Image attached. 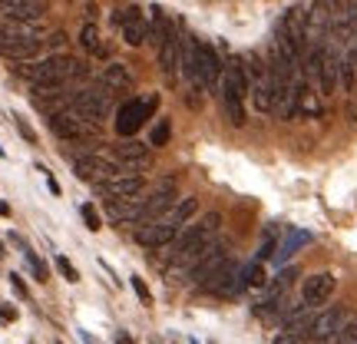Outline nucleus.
<instances>
[{
  "mask_svg": "<svg viewBox=\"0 0 357 344\" xmlns=\"http://www.w3.org/2000/svg\"><path fill=\"white\" fill-rule=\"evenodd\" d=\"M218 225H222V216L218 212H208V216L199 222V225H185V229L176 235V242H172V252H169V258H172V265H192V258L202 252L205 245L215 239Z\"/></svg>",
  "mask_w": 357,
  "mask_h": 344,
  "instance_id": "1",
  "label": "nucleus"
},
{
  "mask_svg": "<svg viewBox=\"0 0 357 344\" xmlns=\"http://www.w3.org/2000/svg\"><path fill=\"white\" fill-rule=\"evenodd\" d=\"M222 103H225V113H229L231 126H242L245 123V93H248V70L245 60H229L222 70Z\"/></svg>",
  "mask_w": 357,
  "mask_h": 344,
  "instance_id": "2",
  "label": "nucleus"
},
{
  "mask_svg": "<svg viewBox=\"0 0 357 344\" xmlns=\"http://www.w3.org/2000/svg\"><path fill=\"white\" fill-rule=\"evenodd\" d=\"M77 116H83L86 123H100L106 116L113 113V93L102 87V89H79L73 93V106H70Z\"/></svg>",
  "mask_w": 357,
  "mask_h": 344,
  "instance_id": "3",
  "label": "nucleus"
},
{
  "mask_svg": "<svg viewBox=\"0 0 357 344\" xmlns=\"http://www.w3.org/2000/svg\"><path fill=\"white\" fill-rule=\"evenodd\" d=\"M245 70L252 77V103H255L258 113H271L275 110V83H271V70H268L258 57H248L245 60Z\"/></svg>",
  "mask_w": 357,
  "mask_h": 344,
  "instance_id": "4",
  "label": "nucleus"
},
{
  "mask_svg": "<svg viewBox=\"0 0 357 344\" xmlns=\"http://www.w3.org/2000/svg\"><path fill=\"white\" fill-rule=\"evenodd\" d=\"M70 163H73V172H77L83 182H96V186L106 182V179L129 172L126 163H109V159H102V156H70Z\"/></svg>",
  "mask_w": 357,
  "mask_h": 344,
  "instance_id": "5",
  "label": "nucleus"
},
{
  "mask_svg": "<svg viewBox=\"0 0 357 344\" xmlns=\"http://www.w3.org/2000/svg\"><path fill=\"white\" fill-rule=\"evenodd\" d=\"M222 60H218L215 47L208 43H199V53H195V77H192V87L195 89H218L222 87Z\"/></svg>",
  "mask_w": 357,
  "mask_h": 344,
  "instance_id": "6",
  "label": "nucleus"
},
{
  "mask_svg": "<svg viewBox=\"0 0 357 344\" xmlns=\"http://www.w3.org/2000/svg\"><path fill=\"white\" fill-rule=\"evenodd\" d=\"M225 262H229V252H225V245H222V242H208L202 252H199V255L192 258L189 278L199 281V285H205V281L212 278V275H215V271L225 265Z\"/></svg>",
  "mask_w": 357,
  "mask_h": 344,
  "instance_id": "7",
  "label": "nucleus"
},
{
  "mask_svg": "<svg viewBox=\"0 0 357 344\" xmlns=\"http://www.w3.org/2000/svg\"><path fill=\"white\" fill-rule=\"evenodd\" d=\"M178 232L182 229L169 225L166 218L159 216V218H153V222H142L139 229H136V242H139L142 248H166V245L176 242Z\"/></svg>",
  "mask_w": 357,
  "mask_h": 344,
  "instance_id": "8",
  "label": "nucleus"
},
{
  "mask_svg": "<svg viewBox=\"0 0 357 344\" xmlns=\"http://www.w3.org/2000/svg\"><path fill=\"white\" fill-rule=\"evenodd\" d=\"M347 321V308H324V311H318L314 315V324H311V338L307 341H334L337 338V331L344 328Z\"/></svg>",
  "mask_w": 357,
  "mask_h": 344,
  "instance_id": "9",
  "label": "nucleus"
},
{
  "mask_svg": "<svg viewBox=\"0 0 357 344\" xmlns=\"http://www.w3.org/2000/svg\"><path fill=\"white\" fill-rule=\"evenodd\" d=\"M334 288H337V278H334L331 271H318V275L305 278V285H301V298H305V305L318 308L331 298Z\"/></svg>",
  "mask_w": 357,
  "mask_h": 344,
  "instance_id": "10",
  "label": "nucleus"
},
{
  "mask_svg": "<svg viewBox=\"0 0 357 344\" xmlns=\"http://www.w3.org/2000/svg\"><path fill=\"white\" fill-rule=\"evenodd\" d=\"M314 308L307 305V308H301V311H294L291 318L284 321V331L275 338L278 344H291V341H307L311 338V324H314Z\"/></svg>",
  "mask_w": 357,
  "mask_h": 344,
  "instance_id": "11",
  "label": "nucleus"
},
{
  "mask_svg": "<svg viewBox=\"0 0 357 344\" xmlns=\"http://www.w3.org/2000/svg\"><path fill=\"white\" fill-rule=\"evenodd\" d=\"M146 103L142 100H126L119 106V113H116V133L119 136H136L139 126L146 123Z\"/></svg>",
  "mask_w": 357,
  "mask_h": 344,
  "instance_id": "12",
  "label": "nucleus"
},
{
  "mask_svg": "<svg viewBox=\"0 0 357 344\" xmlns=\"http://www.w3.org/2000/svg\"><path fill=\"white\" fill-rule=\"evenodd\" d=\"M86 119L83 116H77L73 110H60V113L50 116V129L60 136V140L73 142V140H86V126H83Z\"/></svg>",
  "mask_w": 357,
  "mask_h": 344,
  "instance_id": "13",
  "label": "nucleus"
},
{
  "mask_svg": "<svg viewBox=\"0 0 357 344\" xmlns=\"http://www.w3.org/2000/svg\"><path fill=\"white\" fill-rule=\"evenodd\" d=\"M142 189H146V179L132 176V172H123V176H113L102 182V192L109 199H136V195H142Z\"/></svg>",
  "mask_w": 357,
  "mask_h": 344,
  "instance_id": "14",
  "label": "nucleus"
},
{
  "mask_svg": "<svg viewBox=\"0 0 357 344\" xmlns=\"http://www.w3.org/2000/svg\"><path fill=\"white\" fill-rule=\"evenodd\" d=\"M178 50H182V37H178V27L172 24L166 30V37L159 43V66H162V73L169 80L176 77V66H178Z\"/></svg>",
  "mask_w": 357,
  "mask_h": 344,
  "instance_id": "15",
  "label": "nucleus"
},
{
  "mask_svg": "<svg viewBox=\"0 0 357 344\" xmlns=\"http://www.w3.org/2000/svg\"><path fill=\"white\" fill-rule=\"evenodd\" d=\"M106 212H109V218L113 222H119V225H136L139 222V212H142V205L136 202V199H109L106 202Z\"/></svg>",
  "mask_w": 357,
  "mask_h": 344,
  "instance_id": "16",
  "label": "nucleus"
},
{
  "mask_svg": "<svg viewBox=\"0 0 357 344\" xmlns=\"http://www.w3.org/2000/svg\"><path fill=\"white\" fill-rule=\"evenodd\" d=\"M305 245H311V232L291 229L278 242V248H275V262H278V265H284V262H288L291 255H298V248H305Z\"/></svg>",
  "mask_w": 357,
  "mask_h": 344,
  "instance_id": "17",
  "label": "nucleus"
},
{
  "mask_svg": "<svg viewBox=\"0 0 357 344\" xmlns=\"http://www.w3.org/2000/svg\"><path fill=\"white\" fill-rule=\"evenodd\" d=\"M100 87H106L109 93H129V89H132V77H129L126 66L109 63V66H106V70L100 73Z\"/></svg>",
  "mask_w": 357,
  "mask_h": 344,
  "instance_id": "18",
  "label": "nucleus"
},
{
  "mask_svg": "<svg viewBox=\"0 0 357 344\" xmlns=\"http://www.w3.org/2000/svg\"><path fill=\"white\" fill-rule=\"evenodd\" d=\"M116 159L119 163H126V166H132V163H146L149 159V142H136L132 136H123V142L113 149Z\"/></svg>",
  "mask_w": 357,
  "mask_h": 344,
  "instance_id": "19",
  "label": "nucleus"
},
{
  "mask_svg": "<svg viewBox=\"0 0 357 344\" xmlns=\"http://www.w3.org/2000/svg\"><path fill=\"white\" fill-rule=\"evenodd\" d=\"M195 212H199V199H182V202L172 205L162 218H166L169 225H176V229H185V225H189V218L195 216Z\"/></svg>",
  "mask_w": 357,
  "mask_h": 344,
  "instance_id": "20",
  "label": "nucleus"
},
{
  "mask_svg": "<svg viewBox=\"0 0 357 344\" xmlns=\"http://www.w3.org/2000/svg\"><path fill=\"white\" fill-rule=\"evenodd\" d=\"M123 40H126L129 47H142L146 40H149V27L142 24V17L136 13V17H129V20H123Z\"/></svg>",
  "mask_w": 357,
  "mask_h": 344,
  "instance_id": "21",
  "label": "nucleus"
},
{
  "mask_svg": "<svg viewBox=\"0 0 357 344\" xmlns=\"http://www.w3.org/2000/svg\"><path fill=\"white\" fill-rule=\"evenodd\" d=\"M79 43H83V50H86V53H102V50H106V47H102L100 30H96V24H86V27H83Z\"/></svg>",
  "mask_w": 357,
  "mask_h": 344,
  "instance_id": "22",
  "label": "nucleus"
},
{
  "mask_svg": "<svg viewBox=\"0 0 357 344\" xmlns=\"http://www.w3.org/2000/svg\"><path fill=\"white\" fill-rule=\"evenodd\" d=\"M275 248H278V232L271 229L265 232V239H261V248H258V262H265V258H275Z\"/></svg>",
  "mask_w": 357,
  "mask_h": 344,
  "instance_id": "23",
  "label": "nucleus"
},
{
  "mask_svg": "<svg viewBox=\"0 0 357 344\" xmlns=\"http://www.w3.org/2000/svg\"><path fill=\"white\" fill-rule=\"evenodd\" d=\"M20 248H24V258H26V265H30V271H33V278H37V281H47V268H43V262L37 258V252H30L24 242H20Z\"/></svg>",
  "mask_w": 357,
  "mask_h": 344,
  "instance_id": "24",
  "label": "nucleus"
},
{
  "mask_svg": "<svg viewBox=\"0 0 357 344\" xmlns=\"http://www.w3.org/2000/svg\"><path fill=\"white\" fill-rule=\"evenodd\" d=\"M334 341H341V344H357V318H354V315H347L344 328L337 331V338H334Z\"/></svg>",
  "mask_w": 357,
  "mask_h": 344,
  "instance_id": "25",
  "label": "nucleus"
},
{
  "mask_svg": "<svg viewBox=\"0 0 357 344\" xmlns=\"http://www.w3.org/2000/svg\"><path fill=\"white\" fill-rule=\"evenodd\" d=\"M169 133H172V129H169V119H159L153 126V133H149V146H166Z\"/></svg>",
  "mask_w": 357,
  "mask_h": 344,
  "instance_id": "26",
  "label": "nucleus"
},
{
  "mask_svg": "<svg viewBox=\"0 0 357 344\" xmlns=\"http://www.w3.org/2000/svg\"><path fill=\"white\" fill-rule=\"evenodd\" d=\"M79 216H83V222H86L89 232H100V212H96V205H79Z\"/></svg>",
  "mask_w": 357,
  "mask_h": 344,
  "instance_id": "27",
  "label": "nucleus"
},
{
  "mask_svg": "<svg viewBox=\"0 0 357 344\" xmlns=\"http://www.w3.org/2000/svg\"><path fill=\"white\" fill-rule=\"evenodd\" d=\"M13 126H17V133H20V136H24V140L30 142V146L37 142V133H33V126H30L26 119H20V116H13Z\"/></svg>",
  "mask_w": 357,
  "mask_h": 344,
  "instance_id": "28",
  "label": "nucleus"
},
{
  "mask_svg": "<svg viewBox=\"0 0 357 344\" xmlns=\"http://www.w3.org/2000/svg\"><path fill=\"white\" fill-rule=\"evenodd\" d=\"M56 268H60V275H63L66 281H79V271L73 265H70V258H63V255H56Z\"/></svg>",
  "mask_w": 357,
  "mask_h": 344,
  "instance_id": "29",
  "label": "nucleus"
},
{
  "mask_svg": "<svg viewBox=\"0 0 357 344\" xmlns=\"http://www.w3.org/2000/svg\"><path fill=\"white\" fill-rule=\"evenodd\" d=\"M132 292L139 294L142 305H153V294H149V288H146V281L142 278H132Z\"/></svg>",
  "mask_w": 357,
  "mask_h": 344,
  "instance_id": "30",
  "label": "nucleus"
},
{
  "mask_svg": "<svg viewBox=\"0 0 357 344\" xmlns=\"http://www.w3.org/2000/svg\"><path fill=\"white\" fill-rule=\"evenodd\" d=\"M24 3H30V0H0V17H10L17 7H24Z\"/></svg>",
  "mask_w": 357,
  "mask_h": 344,
  "instance_id": "31",
  "label": "nucleus"
},
{
  "mask_svg": "<svg viewBox=\"0 0 357 344\" xmlns=\"http://www.w3.org/2000/svg\"><path fill=\"white\" fill-rule=\"evenodd\" d=\"M10 285H13V292L20 294V298H26V285H24V278H20V275H10Z\"/></svg>",
  "mask_w": 357,
  "mask_h": 344,
  "instance_id": "32",
  "label": "nucleus"
},
{
  "mask_svg": "<svg viewBox=\"0 0 357 344\" xmlns=\"http://www.w3.org/2000/svg\"><path fill=\"white\" fill-rule=\"evenodd\" d=\"M63 43H66V33H53V37L47 40V47H50V50H60Z\"/></svg>",
  "mask_w": 357,
  "mask_h": 344,
  "instance_id": "33",
  "label": "nucleus"
},
{
  "mask_svg": "<svg viewBox=\"0 0 357 344\" xmlns=\"http://www.w3.org/2000/svg\"><path fill=\"white\" fill-rule=\"evenodd\" d=\"M142 103H146V113H149V116H153L155 110H159V96H155V93H153V96H146Z\"/></svg>",
  "mask_w": 357,
  "mask_h": 344,
  "instance_id": "34",
  "label": "nucleus"
},
{
  "mask_svg": "<svg viewBox=\"0 0 357 344\" xmlns=\"http://www.w3.org/2000/svg\"><path fill=\"white\" fill-rule=\"evenodd\" d=\"M0 318H3V321H13V318H17V311H13V308H7V305H0Z\"/></svg>",
  "mask_w": 357,
  "mask_h": 344,
  "instance_id": "35",
  "label": "nucleus"
},
{
  "mask_svg": "<svg viewBox=\"0 0 357 344\" xmlns=\"http://www.w3.org/2000/svg\"><path fill=\"white\" fill-rule=\"evenodd\" d=\"M7 40H10V30H0V53H3V47H7Z\"/></svg>",
  "mask_w": 357,
  "mask_h": 344,
  "instance_id": "36",
  "label": "nucleus"
},
{
  "mask_svg": "<svg viewBox=\"0 0 357 344\" xmlns=\"http://www.w3.org/2000/svg\"><path fill=\"white\" fill-rule=\"evenodd\" d=\"M0 258H3V245H0Z\"/></svg>",
  "mask_w": 357,
  "mask_h": 344,
  "instance_id": "37",
  "label": "nucleus"
}]
</instances>
